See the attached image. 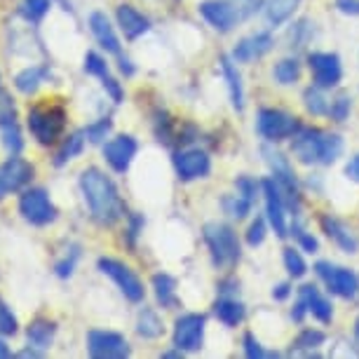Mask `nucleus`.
<instances>
[{"label": "nucleus", "instance_id": "nucleus-21", "mask_svg": "<svg viewBox=\"0 0 359 359\" xmlns=\"http://www.w3.org/2000/svg\"><path fill=\"white\" fill-rule=\"evenodd\" d=\"M115 17H118V26H120V31L125 33L127 40H137L144 36V33L151 31L148 17H144L137 8H132V5H120V8L115 10Z\"/></svg>", "mask_w": 359, "mask_h": 359}, {"label": "nucleus", "instance_id": "nucleus-27", "mask_svg": "<svg viewBox=\"0 0 359 359\" xmlns=\"http://www.w3.org/2000/svg\"><path fill=\"white\" fill-rule=\"evenodd\" d=\"M85 141H87L85 130L69 134V137L64 139V144L59 146L57 155H54V167H66L71 160H76L78 155L85 151Z\"/></svg>", "mask_w": 359, "mask_h": 359}, {"label": "nucleus", "instance_id": "nucleus-12", "mask_svg": "<svg viewBox=\"0 0 359 359\" xmlns=\"http://www.w3.org/2000/svg\"><path fill=\"white\" fill-rule=\"evenodd\" d=\"M33 174L36 169L29 160L19 158V155H12L0 165V200H5L12 193L24 191L26 186L33 181Z\"/></svg>", "mask_w": 359, "mask_h": 359}, {"label": "nucleus", "instance_id": "nucleus-10", "mask_svg": "<svg viewBox=\"0 0 359 359\" xmlns=\"http://www.w3.org/2000/svg\"><path fill=\"white\" fill-rule=\"evenodd\" d=\"M87 352L94 359H125L132 355V348L123 334L92 329L87 334Z\"/></svg>", "mask_w": 359, "mask_h": 359}, {"label": "nucleus", "instance_id": "nucleus-37", "mask_svg": "<svg viewBox=\"0 0 359 359\" xmlns=\"http://www.w3.org/2000/svg\"><path fill=\"white\" fill-rule=\"evenodd\" d=\"M0 137H3V146L8 148V153L19 155L24 151V137H22V127H19V123L0 127Z\"/></svg>", "mask_w": 359, "mask_h": 359}, {"label": "nucleus", "instance_id": "nucleus-41", "mask_svg": "<svg viewBox=\"0 0 359 359\" xmlns=\"http://www.w3.org/2000/svg\"><path fill=\"white\" fill-rule=\"evenodd\" d=\"M17 123V104L8 90H0V127Z\"/></svg>", "mask_w": 359, "mask_h": 359}, {"label": "nucleus", "instance_id": "nucleus-16", "mask_svg": "<svg viewBox=\"0 0 359 359\" xmlns=\"http://www.w3.org/2000/svg\"><path fill=\"white\" fill-rule=\"evenodd\" d=\"M200 15L205 17V22L216 29L219 33H228L233 31L237 22H240V12L230 0H205V3L198 5Z\"/></svg>", "mask_w": 359, "mask_h": 359}, {"label": "nucleus", "instance_id": "nucleus-35", "mask_svg": "<svg viewBox=\"0 0 359 359\" xmlns=\"http://www.w3.org/2000/svg\"><path fill=\"white\" fill-rule=\"evenodd\" d=\"M221 205H223V212H226L230 219L242 221L249 212H252L254 202H249L247 198H242V195L237 193V195H226V198L221 200Z\"/></svg>", "mask_w": 359, "mask_h": 359}, {"label": "nucleus", "instance_id": "nucleus-8", "mask_svg": "<svg viewBox=\"0 0 359 359\" xmlns=\"http://www.w3.org/2000/svg\"><path fill=\"white\" fill-rule=\"evenodd\" d=\"M97 268L118 284V289L123 291V296L127 298V301H132V303L144 301V296H146L144 282L139 280V275L134 273L130 266H125V263L118 261V259H106V256H101Z\"/></svg>", "mask_w": 359, "mask_h": 359}, {"label": "nucleus", "instance_id": "nucleus-6", "mask_svg": "<svg viewBox=\"0 0 359 359\" xmlns=\"http://www.w3.org/2000/svg\"><path fill=\"white\" fill-rule=\"evenodd\" d=\"M298 130H301L298 118L287 111H282V108H261L259 115H256V132L266 141H270V144H277V141H284V139H294V134Z\"/></svg>", "mask_w": 359, "mask_h": 359}, {"label": "nucleus", "instance_id": "nucleus-48", "mask_svg": "<svg viewBox=\"0 0 359 359\" xmlns=\"http://www.w3.org/2000/svg\"><path fill=\"white\" fill-rule=\"evenodd\" d=\"M245 355L249 359H261V357H277V352L263 350V345L259 343V338L254 334H245Z\"/></svg>", "mask_w": 359, "mask_h": 359}, {"label": "nucleus", "instance_id": "nucleus-55", "mask_svg": "<svg viewBox=\"0 0 359 359\" xmlns=\"http://www.w3.org/2000/svg\"><path fill=\"white\" fill-rule=\"evenodd\" d=\"M237 287H240V284H237L233 277H230V280H221L219 282V291H221L223 296H233L235 291H237Z\"/></svg>", "mask_w": 359, "mask_h": 359}, {"label": "nucleus", "instance_id": "nucleus-24", "mask_svg": "<svg viewBox=\"0 0 359 359\" xmlns=\"http://www.w3.org/2000/svg\"><path fill=\"white\" fill-rule=\"evenodd\" d=\"M221 71L228 80V90H230V101H233L235 111L245 108V87H242V76L235 66L233 57H221Z\"/></svg>", "mask_w": 359, "mask_h": 359}, {"label": "nucleus", "instance_id": "nucleus-4", "mask_svg": "<svg viewBox=\"0 0 359 359\" xmlns=\"http://www.w3.org/2000/svg\"><path fill=\"white\" fill-rule=\"evenodd\" d=\"M69 123V113L64 106L50 104V106H33L29 108V132L40 146H52L62 134Z\"/></svg>", "mask_w": 359, "mask_h": 359}, {"label": "nucleus", "instance_id": "nucleus-1", "mask_svg": "<svg viewBox=\"0 0 359 359\" xmlns=\"http://www.w3.org/2000/svg\"><path fill=\"white\" fill-rule=\"evenodd\" d=\"M80 191L90 207L92 219L99 226H115L125 216V202L120 198L118 186L99 167H87L80 174Z\"/></svg>", "mask_w": 359, "mask_h": 359}, {"label": "nucleus", "instance_id": "nucleus-29", "mask_svg": "<svg viewBox=\"0 0 359 359\" xmlns=\"http://www.w3.org/2000/svg\"><path fill=\"white\" fill-rule=\"evenodd\" d=\"M153 289H155V298L162 308H176L179 306V298H176V280L167 273H158L153 275Z\"/></svg>", "mask_w": 359, "mask_h": 359}, {"label": "nucleus", "instance_id": "nucleus-26", "mask_svg": "<svg viewBox=\"0 0 359 359\" xmlns=\"http://www.w3.org/2000/svg\"><path fill=\"white\" fill-rule=\"evenodd\" d=\"M47 78H50V66H29V69L19 71L15 76V87L26 97H31L40 90V85Z\"/></svg>", "mask_w": 359, "mask_h": 359}, {"label": "nucleus", "instance_id": "nucleus-19", "mask_svg": "<svg viewBox=\"0 0 359 359\" xmlns=\"http://www.w3.org/2000/svg\"><path fill=\"white\" fill-rule=\"evenodd\" d=\"M275 47V40L270 33H254L249 38H242L237 47L233 50V59L240 64H249L256 62V59L266 57V54Z\"/></svg>", "mask_w": 359, "mask_h": 359}, {"label": "nucleus", "instance_id": "nucleus-7", "mask_svg": "<svg viewBox=\"0 0 359 359\" xmlns=\"http://www.w3.org/2000/svg\"><path fill=\"white\" fill-rule=\"evenodd\" d=\"M263 155H266V162H268L270 172H273V179L282 188L287 205L294 209V212H298V207H301V193H298V181H296L294 167H291L289 158L284 153L273 151V148H268V146H263Z\"/></svg>", "mask_w": 359, "mask_h": 359}, {"label": "nucleus", "instance_id": "nucleus-43", "mask_svg": "<svg viewBox=\"0 0 359 359\" xmlns=\"http://www.w3.org/2000/svg\"><path fill=\"white\" fill-rule=\"evenodd\" d=\"M350 111H352V99L348 97V94H341V97H336L334 101H331L329 118L334 120V123H345Z\"/></svg>", "mask_w": 359, "mask_h": 359}, {"label": "nucleus", "instance_id": "nucleus-17", "mask_svg": "<svg viewBox=\"0 0 359 359\" xmlns=\"http://www.w3.org/2000/svg\"><path fill=\"white\" fill-rule=\"evenodd\" d=\"M137 151H139V141L132 134H120V137L111 139L104 146V158L111 165L113 172L125 174L130 169L132 160L137 158Z\"/></svg>", "mask_w": 359, "mask_h": 359}, {"label": "nucleus", "instance_id": "nucleus-3", "mask_svg": "<svg viewBox=\"0 0 359 359\" xmlns=\"http://www.w3.org/2000/svg\"><path fill=\"white\" fill-rule=\"evenodd\" d=\"M202 237H205L209 254H212V263L216 268L226 270L233 268L242 256L240 249V240H237V233L228 223H219L212 221L202 228Z\"/></svg>", "mask_w": 359, "mask_h": 359}, {"label": "nucleus", "instance_id": "nucleus-42", "mask_svg": "<svg viewBox=\"0 0 359 359\" xmlns=\"http://www.w3.org/2000/svg\"><path fill=\"white\" fill-rule=\"evenodd\" d=\"M80 259V247L73 245L71 252L64 256V259H59L57 263H54V273H57V277H62V280H66V277L73 275V270H76V263Z\"/></svg>", "mask_w": 359, "mask_h": 359}, {"label": "nucleus", "instance_id": "nucleus-28", "mask_svg": "<svg viewBox=\"0 0 359 359\" xmlns=\"http://www.w3.org/2000/svg\"><path fill=\"white\" fill-rule=\"evenodd\" d=\"M137 334L146 341H155L165 334V324H162V317L155 313L153 308H141V313L137 317Z\"/></svg>", "mask_w": 359, "mask_h": 359}, {"label": "nucleus", "instance_id": "nucleus-13", "mask_svg": "<svg viewBox=\"0 0 359 359\" xmlns=\"http://www.w3.org/2000/svg\"><path fill=\"white\" fill-rule=\"evenodd\" d=\"M308 66H310V71H313L315 85L322 87V90H331V87H336L343 78L341 57L334 52H310Z\"/></svg>", "mask_w": 359, "mask_h": 359}, {"label": "nucleus", "instance_id": "nucleus-33", "mask_svg": "<svg viewBox=\"0 0 359 359\" xmlns=\"http://www.w3.org/2000/svg\"><path fill=\"white\" fill-rule=\"evenodd\" d=\"M273 76L280 85H294L298 78H301V64L294 57H287L282 62H277V66L273 69Z\"/></svg>", "mask_w": 359, "mask_h": 359}, {"label": "nucleus", "instance_id": "nucleus-44", "mask_svg": "<svg viewBox=\"0 0 359 359\" xmlns=\"http://www.w3.org/2000/svg\"><path fill=\"white\" fill-rule=\"evenodd\" d=\"M144 216L141 214H130L127 216V230H125V242L130 249H137V240L139 235L144 233Z\"/></svg>", "mask_w": 359, "mask_h": 359}, {"label": "nucleus", "instance_id": "nucleus-11", "mask_svg": "<svg viewBox=\"0 0 359 359\" xmlns=\"http://www.w3.org/2000/svg\"><path fill=\"white\" fill-rule=\"evenodd\" d=\"M205 329H207V317L200 313H188L181 315L174 322V348L184 352H198L205 343Z\"/></svg>", "mask_w": 359, "mask_h": 359}, {"label": "nucleus", "instance_id": "nucleus-53", "mask_svg": "<svg viewBox=\"0 0 359 359\" xmlns=\"http://www.w3.org/2000/svg\"><path fill=\"white\" fill-rule=\"evenodd\" d=\"M308 315V306L303 298H298V303L294 306V310H291V317H294V322H303V317Z\"/></svg>", "mask_w": 359, "mask_h": 359}, {"label": "nucleus", "instance_id": "nucleus-50", "mask_svg": "<svg viewBox=\"0 0 359 359\" xmlns=\"http://www.w3.org/2000/svg\"><path fill=\"white\" fill-rule=\"evenodd\" d=\"M101 85H104V90L108 92V97L113 99V104H123V99H125V92H123V85L118 83L115 78H111L106 73L104 78H101Z\"/></svg>", "mask_w": 359, "mask_h": 359}, {"label": "nucleus", "instance_id": "nucleus-25", "mask_svg": "<svg viewBox=\"0 0 359 359\" xmlns=\"http://www.w3.org/2000/svg\"><path fill=\"white\" fill-rule=\"evenodd\" d=\"M214 315H216V320H219L221 324H226V327H237V324L245 320L247 310L240 301H237V298L221 296L219 301L214 303Z\"/></svg>", "mask_w": 359, "mask_h": 359}, {"label": "nucleus", "instance_id": "nucleus-52", "mask_svg": "<svg viewBox=\"0 0 359 359\" xmlns=\"http://www.w3.org/2000/svg\"><path fill=\"white\" fill-rule=\"evenodd\" d=\"M336 8L343 12V15L357 17L359 15V0H336Z\"/></svg>", "mask_w": 359, "mask_h": 359}, {"label": "nucleus", "instance_id": "nucleus-56", "mask_svg": "<svg viewBox=\"0 0 359 359\" xmlns=\"http://www.w3.org/2000/svg\"><path fill=\"white\" fill-rule=\"evenodd\" d=\"M289 294H291V284H287V282L277 284V287L273 289V298H275V301H284V298H289Z\"/></svg>", "mask_w": 359, "mask_h": 359}, {"label": "nucleus", "instance_id": "nucleus-38", "mask_svg": "<svg viewBox=\"0 0 359 359\" xmlns=\"http://www.w3.org/2000/svg\"><path fill=\"white\" fill-rule=\"evenodd\" d=\"M284 268H287V273L294 277V280H301V277L308 273V266H306V261H303L301 252L294 247L284 249Z\"/></svg>", "mask_w": 359, "mask_h": 359}, {"label": "nucleus", "instance_id": "nucleus-2", "mask_svg": "<svg viewBox=\"0 0 359 359\" xmlns=\"http://www.w3.org/2000/svg\"><path fill=\"white\" fill-rule=\"evenodd\" d=\"M341 153L343 139L317 127H301L291 141V155L303 165H334Z\"/></svg>", "mask_w": 359, "mask_h": 359}, {"label": "nucleus", "instance_id": "nucleus-14", "mask_svg": "<svg viewBox=\"0 0 359 359\" xmlns=\"http://www.w3.org/2000/svg\"><path fill=\"white\" fill-rule=\"evenodd\" d=\"M174 169L181 181L205 179L212 172V158L200 148H186V151L174 153Z\"/></svg>", "mask_w": 359, "mask_h": 359}, {"label": "nucleus", "instance_id": "nucleus-31", "mask_svg": "<svg viewBox=\"0 0 359 359\" xmlns=\"http://www.w3.org/2000/svg\"><path fill=\"white\" fill-rule=\"evenodd\" d=\"M324 341H327V334L320 329H303L301 334H298V338L294 343H291V355L294 352H306V355L310 357L313 355V350H317L320 345H324Z\"/></svg>", "mask_w": 359, "mask_h": 359}, {"label": "nucleus", "instance_id": "nucleus-40", "mask_svg": "<svg viewBox=\"0 0 359 359\" xmlns=\"http://www.w3.org/2000/svg\"><path fill=\"white\" fill-rule=\"evenodd\" d=\"M111 130H113V120L111 118H101V120H97V123L85 127L87 141H90V144H97V146L104 144V139L111 134Z\"/></svg>", "mask_w": 359, "mask_h": 359}, {"label": "nucleus", "instance_id": "nucleus-20", "mask_svg": "<svg viewBox=\"0 0 359 359\" xmlns=\"http://www.w3.org/2000/svg\"><path fill=\"white\" fill-rule=\"evenodd\" d=\"M90 31H92L94 40H97L108 54H118L120 57L123 45H120L118 33H115V29L111 26V22H108V17L104 15V12H92L90 15Z\"/></svg>", "mask_w": 359, "mask_h": 359}, {"label": "nucleus", "instance_id": "nucleus-22", "mask_svg": "<svg viewBox=\"0 0 359 359\" xmlns=\"http://www.w3.org/2000/svg\"><path fill=\"white\" fill-rule=\"evenodd\" d=\"M298 294H301V298L306 301L308 313L313 315L315 320H320L322 324H329L334 320V306H331L329 298H324L320 294V289H317L315 284H303Z\"/></svg>", "mask_w": 359, "mask_h": 359}, {"label": "nucleus", "instance_id": "nucleus-30", "mask_svg": "<svg viewBox=\"0 0 359 359\" xmlns=\"http://www.w3.org/2000/svg\"><path fill=\"white\" fill-rule=\"evenodd\" d=\"M298 3H301V0H266V5H263V8H266V19L273 26H280L294 15Z\"/></svg>", "mask_w": 359, "mask_h": 359}, {"label": "nucleus", "instance_id": "nucleus-36", "mask_svg": "<svg viewBox=\"0 0 359 359\" xmlns=\"http://www.w3.org/2000/svg\"><path fill=\"white\" fill-rule=\"evenodd\" d=\"M303 101H306V108L308 113L313 115H329V99L324 97V90L322 87H308L306 92H303Z\"/></svg>", "mask_w": 359, "mask_h": 359}, {"label": "nucleus", "instance_id": "nucleus-51", "mask_svg": "<svg viewBox=\"0 0 359 359\" xmlns=\"http://www.w3.org/2000/svg\"><path fill=\"white\" fill-rule=\"evenodd\" d=\"M230 3L237 8V12H240L242 19H247V17H252L259 8H263V5H266V0H230Z\"/></svg>", "mask_w": 359, "mask_h": 359}, {"label": "nucleus", "instance_id": "nucleus-9", "mask_svg": "<svg viewBox=\"0 0 359 359\" xmlns=\"http://www.w3.org/2000/svg\"><path fill=\"white\" fill-rule=\"evenodd\" d=\"M315 273L327 284V289L334 296L355 298L359 294V277L355 270L334 266V263H329V261H320V263H315Z\"/></svg>", "mask_w": 359, "mask_h": 359}, {"label": "nucleus", "instance_id": "nucleus-60", "mask_svg": "<svg viewBox=\"0 0 359 359\" xmlns=\"http://www.w3.org/2000/svg\"><path fill=\"white\" fill-rule=\"evenodd\" d=\"M355 336H357V341H359V317H357V322H355Z\"/></svg>", "mask_w": 359, "mask_h": 359}, {"label": "nucleus", "instance_id": "nucleus-23", "mask_svg": "<svg viewBox=\"0 0 359 359\" xmlns=\"http://www.w3.org/2000/svg\"><path fill=\"white\" fill-rule=\"evenodd\" d=\"M57 336V322L47 320V317H36L29 327H26V338H29V345L38 350H47L50 343Z\"/></svg>", "mask_w": 359, "mask_h": 359}, {"label": "nucleus", "instance_id": "nucleus-47", "mask_svg": "<svg viewBox=\"0 0 359 359\" xmlns=\"http://www.w3.org/2000/svg\"><path fill=\"white\" fill-rule=\"evenodd\" d=\"M266 219L263 216H256L252 221V226L247 230V245L249 247H259L263 240H266Z\"/></svg>", "mask_w": 359, "mask_h": 359}, {"label": "nucleus", "instance_id": "nucleus-5", "mask_svg": "<svg viewBox=\"0 0 359 359\" xmlns=\"http://www.w3.org/2000/svg\"><path fill=\"white\" fill-rule=\"evenodd\" d=\"M19 214L26 223L36 228H45L50 223L57 221L59 209L54 207V202L50 200V193L45 188H26L19 195Z\"/></svg>", "mask_w": 359, "mask_h": 359}, {"label": "nucleus", "instance_id": "nucleus-32", "mask_svg": "<svg viewBox=\"0 0 359 359\" xmlns=\"http://www.w3.org/2000/svg\"><path fill=\"white\" fill-rule=\"evenodd\" d=\"M153 132H155V139H158L160 144H172L174 120H172V115H169L167 111H162V108H158V111L153 113Z\"/></svg>", "mask_w": 359, "mask_h": 359}, {"label": "nucleus", "instance_id": "nucleus-45", "mask_svg": "<svg viewBox=\"0 0 359 359\" xmlns=\"http://www.w3.org/2000/svg\"><path fill=\"white\" fill-rule=\"evenodd\" d=\"M85 73L87 76H94V78H104L106 73H108V64H106V59L101 57V54L97 52H87L85 54Z\"/></svg>", "mask_w": 359, "mask_h": 359}, {"label": "nucleus", "instance_id": "nucleus-59", "mask_svg": "<svg viewBox=\"0 0 359 359\" xmlns=\"http://www.w3.org/2000/svg\"><path fill=\"white\" fill-rule=\"evenodd\" d=\"M8 357H12V350L8 348V343L0 338V359H8Z\"/></svg>", "mask_w": 359, "mask_h": 359}, {"label": "nucleus", "instance_id": "nucleus-39", "mask_svg": "<svg viewBox=\"0 0 359 359\" xmlns=\"http://www.w3.org/2000/svg\"><path fill=\"white\" fill-rule=\"evenodd\" d=\"M19 334V320L12 313V308L0 298V336H17Z\"/></svg>", "mask_w": 359, "mask_h": 359}, {"label": "nucleus", "instance_id": "nucleus-58", "mask_svg": "<svg viewBox=\"0 0 359 359\" xmlns=\"http://www.w3.org/2000/svg\"><path fill=\"white\" fill-rule=\"evenodd\" d=\"M134 64L130 62L127 57H120V73H125V76H134Z\"/></svg>", "mask_w": 359, "mask_h": 359}, {"label": "nucleus", "instance_id": "nucleus-34", "mask_svg": "<svg viewBox=\"0 0 359 359\" xmlns=\"http://www.w3.org/2000/svg\"><path fill=\"white\" fill-rule=\"evenodd\" d=\"M50 8H52V0H22L19 15H22L26 22L38 24V22H43V17L50 12Z\"/></svg>", "mask_w": 359, "mask_h": 359}, {"label": "nucleus", "instance_id": "nucleus-49", "mask_svg": "<svg viewBox=\"0 0 359 359\" xmlns=\"http://www.w3.org/2000/svg\"><path fill=\"white\" fill-rule=\"evenodd\" d=\"M308 36H310V22H308V19H301V22H298L289 33L291 47H303V45H306Z\"/></svg>", "mask_w": 359, "mask_h": 359}, {"label": "nucleus", "instance_id": "nucleus-15", "mask_svg": "<svg viewBox=\"0 0 359 359\" xmlns=\"http://www.w3.org/2000/svg\"><path fill=\"white\" fill-rule=\"evenodd\" d=\"M263 188V198H266V214L268 221L273 226L277 237H287V214H284V207H287V200H284V193L280 184L275 179H263L261 181Z\"/></svg>", "mask_w": 359, "mask_h": 359}, {"label": "nucleus", "instance_id": "nucleus-18", "mask_svg": "<svg viewBox=\"0 0 359 359\" xmlns=\"http://www.w3.org/2000/svg\"><path fill=\"white\" fill-rule=\"evenodd\" d=\"M320 223H322V230L327 233V237L338 249H341V252H345V254H357L359 252L357 235L352 233L345 221L336 219V216H331V214H324L320 219Z\"/></svg>", "mask_w": 359, "mask_h": 359}, {"label": "nucleus", "instance_id": "nucleus-54", "mask_svg": "<svg viewBox=\"0 0 359 359\" xmlns=\"http://www.w3.org/2000/svg\"><path fill=\"white\" fill-rule=\"evenodd\" d=\"M345 174H348L352 181H357V184H359V155H355V158L345 165Z\"/></svg>", "mask_w": 359, "mask_h": 359}, {"label": "nucleus", "instance_id": "nucleus-57", "mask_svg": "<svg viewBox=\"0 0 359 359\" xmlns=\"http://www.w3.org/2000/svg\"><path fill=\"white\" fill-rule=\"evenodd\" d=\"M17 357H31V359H38V357H45V350H38V348H24L17 352Z\"/></svg>", "mask_w": 359, "mask_h": 359}, {"label": "nucleus", "instance_id": "nucleus-46", "mask_svg": "<svg viewBox=\"0 0 359 359\" xmlns=\"http://www.w3.org/2000/svg\"><path fill=\"white\" fill-rule=\"evenodd\" d=\"M235 188H237V193H240L242 198H247L249 202H256V198H259L256 193H259L261 184L256 179H252V176H237Z\"/></svg>", "mask_w": 359, "mask_h": 359}]
</instances>
